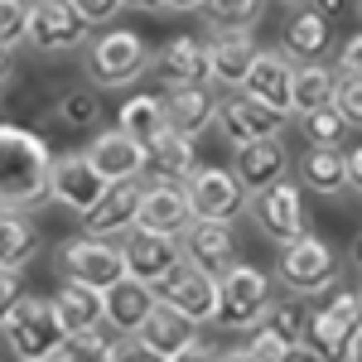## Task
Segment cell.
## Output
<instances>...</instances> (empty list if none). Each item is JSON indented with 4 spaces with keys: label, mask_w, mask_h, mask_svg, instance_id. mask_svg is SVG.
<instances>
[{
    "label": "cell",
    "mask_w": 362,
    "mask_h": 362,
    "mask_svg": "<svg viewBox=\"0 0 362 362\" xmlns=\"http://www.w3.org/2000/svg\"><path fill=\"white\" fill-rule=\"evenodd\" d=\"M334 83H338V73L329 63H295V78H290V116L329 107L334 102Z\"/></svg>",
    "instance_id": "obj_33"
},
{
    "label": "cell",
    "mask_w": 362,
    "mask_h": 362,
    "mask_svg": "<svg viewBox=\"0 0 362 362\" xmlns=\"http://www.w3.org/2000/svg\"><path fill=\"white\" fill-rule=\"evenodd\" d=\"M290 78H295V63L280 49H261V54L251 58L247 78H242V92L256 97V102H266L271 112L290 116Z\"/></svg>",
    "instance_id": "obj_21"
},
{
    "label": "cell",
    "mask_w": 362,
    "mask_h": 362,
    "mask_svg": "<svg viewBox=\"0 0 362 362\" xmlns=\"http://www.w3.org/2000/svg\"><path fill=\"white\" fill-rule=\"evenodd\" d=\"M334 73H343V78H362V34H353V39L338 49V68Z\"/></svg>",
    "instance_id": "obj_43"
},
{
    "label": "cell",
    "mask_w": 362,
    "mask_h": 362,
    "mask_svg": "<svg viewBox=\"0 0 362 362\" xmlns=\"http://www.w3.org/2000/svg\"><path fill=\"white\" fill-rule=\"evenodd\" d=\"M0 334H5V348H10V358L15 362H44V358H58L63 353V324H58V309L54 300H44V295H29L10 309V319L0 324Z\"/></svg>",
    "instance_id": "obj_2"
},
{
    "label": "cell",
    "mask_w": 362,
    "mask_h": 362,
    "mask_svg": "<svg viewBox=\"0 0 362 362\" xmlns=\"http://www.w3.org/2000/svg\"><path fill=\"white\" fill-rule=\"evenodd\" d=\"M54 121H58V126H68V131H92V126L102 121V102H97V92H87V87H68V92L54 102Z\"/></svg>",
    "instance_id": "obj_34"
},
{
    "label": "cell",
    "mask_w": 362,
    "mask_h": 362,
    "mask_svg": "<svg viewBox=\"0 0 362 362\" xmlns=\"http://www.w3.org/2000/svg\"><path fill=\"white\" fill-rule=\"evenodd\" d=\"M54 309H58V324L63 334H92V329H107V309H102V290H92L83 280H63L54 295Z\"/></svg>",
    "instance_id": "obj_27"
},
{
    "label": "cell",
    "mask_w": 362,
    "mask_h": 362,
    "mask_svg": "<svg viewBox=\"0 0 362 362\" xmlns=\"http://www.w3.org/2000/svg\"><path fill=\"white\" fill-rule=\"evenodd\" d=\"M10 78H15V58H10V49H0V92H5Z\"/></svg>",
    "instance_id": "obj_48"
},
{
    "label": "cell",
    "mask_w": 362,
    "mask_h": 362,
    "mask_svg": "<svg viewBox=\"0 0 362 362\" xmlns=\"http://www.w3.org/2000/svg\"><path fill=\"white\" fill-rule=\"evenodd\" d=\"M29 25V0H0V49H15Z\"/></svg>",
    "instance_id": "obj_39"
},
{
    "label": "cell",
    "mask_w": 362,
    "mask_h": 362,
    "mask_svg": "<svg viewBox=\"0 0 362 362\" xmlns=\"http://www.w3.org/2000/svg\"><path fill=\"white\" fill-rule=\"evenodd\" d=\"M329 39H334V20L314 15L309 5H295V15L285 20V44H280V54L290 58V63H319V58L329 54Z\"/></svg>",
    "instance_id": "obj_26"
},
{
    "label": "cell",
    "mask_w": 362,
    "mask_h": 362,
    "mask_svg": "<svg viewBox=\"0 0 362 362\" xmlns=\"http://www.w3.org/2000/svg\"><path fill=\"white\" fill-rule=\"evenodd\" d=\"M300 189H309V194H343L348 189L343 145H309V155H300Z\"/></svg>",
    "instance_id": "obj_30"
},
{
    "label": "cell",
    "mask_w": 362,
    "mask_h": 362,
    "mask_svg": "<svg viewBox=\"0 0 362 362\" xmlns=\"http://www.w3.org/2000/svg\"><path fill=\"white\" fill-rule=\"evenodd\" d=\"M358 10H362V0H358Z\"/></svg>",
    "instance_id": "obj_56"
},
{
    "label": "cell",
    "mask_w": 362,
    "mask_h": 362,
    "mask_svg": "<svg viewBox=\"0 0 362 362\" xmlns=\"http://www.w3.org/2000/svg\"><path fill=\"white\" fill-rule=\"evenodd\" d=\"M150 290H155L160 305L179 309L194 324H213L218 319V276L198 271L194 261H174L160 280H150Z\"/></svg>",
    "instance_id": "obj_7"
},
{
    "label": "cell",
    "mask_w": 362,
    "mask_h": 362,
    "mask_svg": "<svg viewBox=\"0 0 362 362\" xmlns=\"http://www.w3.org/2000/svg\"><path fill=\"white\" fill-rule=\"evenodd\" d=\"M112 362H165V358H160L150 343H140L136 334H121L112 343Z\"/></svg>",
    "instance_id": "obj_41"
},
{
    "label": "cell",
    "mask_w": 362,
    "mask_h": 362,
    "mask_svg": "<svg viewBox=\"0 0 362 362\" xmlns=\"http://www.w3.org/2000/svg\"><path fill=\"white\" fill-rule=\"evenodd\" d=\"M165 362H218V353H213V348H208V343H189V348H179V353H169Z\"/></svg>",
    "instance_id": "obj_44"
},
{
    "label": "cell",
    "mask_w": 362,
    "mask_h": 362,
    "mask_svg": "<svg viewBox=\"0 0 362 362\" xmlns=\"http://www.w3.org/2000/svg\"><path fill=\"white\" fill-rule=\"evenodd\" d=\"M276 276L280 285L290 290V295H324V290H334L338 276H343V261H338V251L324 242V237H314V232H300L295 242H285L280 247V261H276Z\"/></svg>",
    "instance_id": "obj_4"
},
{
    "label": "cell",
    "mask_w": 362,
    "mask_h": 362,
    "mask_svg": "<svg viewBox=\"0 0 362 362\" xmlns=\"http://www.w3.org/2000/svg\"><path fill=\"white\" fill-rule=\"evenodd\" d=\"M203 0H160V10H198Z\"/></svg>",
    "instance_id": "obj_49"
},
{
    "label": "cell",
    "mask_w": 362,
    "mask_h": 362,
    "mask_svg": "<svg viewBox=\"0 0 362 362\" xmlns=\"http://www.w3.org/2000/svg\"><path fill=\"white\" fill-rule=\"evenodd\" d=\"M271 305H276V295H271V276L261 266L232 261L227 271H218V319L213 324H223V329H256Z\"/></svg>",
    "instance_id": "obj_6"
},
{
    "label": "cell",
    "mask_w": 362,
    "mask_h": 362,
    "mask_svg": "<svg viewBox=\"0 0 362 362\" xmlns=\"http://www.w3.org/2000/svg\"><path fill=\"white\" fill-rule=\"evenodd\" d=\"M83 68L87 78L97 87H107V92H116V87H131L150 68V49H145V39H140L136 29H102L92 44H87L83 54Z\"/></svg>",
    "instance_id": "obj_5"
},
{
    "label": "cell",
    "mask_w": 362,
    "mask_h": 362,
    "mask_svg": "<svg viewBox=\"0 0 362 362\" xmlns=\"http://www.w3.org/2000/svg\"><path fill=\"white\" fill-rule=\"evenodd\" d=\"M44 362H63V358H44Z\"/></svg>",
    "instance_id": "obj_55"
},
{
    "label": "cell",
    "mask_w": 362,
    "mask_h": 362,
    "mask_svg": "<svg viewBox=\"0 0 362 362\" xmlns=\"http://www.w3.org/2000/svg\"><path fill=\"white\" fill-rule=\"evenodd\" d=\"M348 189H358V194H362V145H358V150H348Z\"/></svg>",
    "instance_id": "obj_46"
},
{
    "label": "cell",
    "mask_w": 362,
    "mask_h": 362,
    "mask_svg": "<svg viewBox=\"0 0 362 362\" xmlns=\"http://www.w3.org/2000/svg\"><path fill=\"white\" fill-rule=\"evenodd\" d=\"M83 155H87V165L102 174V184H136V179H145V145H136L121 131H102Z\"/></svg>",
    "instance_id": "obj_20"
},
{
    "label": "cell",
    "mask_w": 362,
    "mask_h": 362,
    "mask_svg": "<svg viewBox=\"0 0 362 362\" xmlns=\"http://www.w3.org/2000/svg\"><path fill=\"white\" fill-rule=\"evenodd\" d=\"M63 362H112V338L102 334V329H92V334H73L63 343Z\"/></svg>",
    "instance_id": "obj_37"
},
{
    "label": "cell",
    "mask_w": 362,
    "mask_h": 362,
    "mask_svg": "<svg viewBox=\"0 0 362 362\" xmlns=\"http://www.w3.org/2000/svg\"><path fill=\"white\" fill-rule=\"evenodd\" d=\"M314 15H324V20H338L343 10H348V0H305Z\"/></svg>",
    "instance_id": "obj_45"
},
{
    "label": "cell",
    "mask_w": 362,
    "mask_h": 362,
    "mask_svg": "<svg viewBox=\"0 0 362 362\" xmlns=\"http://www.w3.org/2000/svg\"><path fill=\"white\" fill-rule=\"evenodd\" d=\"M300 131H305L309 145H343V136H348V126H343V116H338L334 107L305 112L300 116Z\"/></svg>",
    "instance_id": "obj_36"
},
{
    "label": "cell",
    "mask_w": 362,
    "mask_h": 362,
    "mask_svg": "<svg viewBox=\"0 0 362 362\" xmlns=\"http://www.w3.org/2000/svg\"><path fill=\"white\" fill-rule=\"evenodd\" d=\"M184 194H189V213L194 218H208V223H237L251 203V194L237 184L232 169H203V165L184 184Z\"/></svg>",
    "instance_id": "obj_10"
},
{
    "label": "cell",
    "mask_w": 362,
    "mask_h": 362,
    "mask_svg": "<svg viewBox=\"0 0 362 362\" xmlns=\"http://www.w3.org/2000/svg\"><path fill=\"white\" fill-rule=\"evenodd\" d=\"M290 362H305V353H295V358H290Z\"/></svg>",
    "instance_id": "obj_53"
},
{
    "label": "cell",
    "mask_w": 362,
    "mask_h": 362,
    "mask_svg": "<svg viewBox=\"0 0 362 362\" xmlns=\"http://www.w3.org/2000/svg\"><path fill=\"white\" fill-rule=\"evenodd\" d=\"M218 362H261V358H256L251 348H223V353H218Z\"/></svg>",
    "instance_id": "obj_47"
},
{
    "label": "cell",
    "mask_w": 362,
    "mask_h": 362,
    "mask_svg": "<svg viewBox=\"0 0 362 362\" xmlns=\"http://www.w3.org/2000/svg\"><path fill=\"white\" fill-rule=\"evenodd\" d=\"M358 300H362V290H358Z\"/></svg>",
    "instance_id": "obj_57"
},
{
    "label": "cell",
    "mask_w": 362,
    "mask_h": 362,
    "mask_svg": "<svg viewBox=\"0 0 362 362\" xmlns=\"http://www.w3.org/2000/svg\"><path fill=\"white\" fill-rule=\"evenodd\" d=\"M150 68L160 87H189V83H208V44L194 34L169 39L160 54H150Z\"/></svg>",
    "instance_id": "obj_23"
},
{
    "label": "cell",
    "mask_w": 362,
    "mask_h": 362,
    "mask_svg": "<svg viewBox=\"0 0 362 362\" xmlns=\"http://www.w3.org/2000/svg\"><path fill=\"white\" fill-rule=\"evenodd\" d=\"M247 213L256 218V227L266 232V242H295L300 232H305V189L295 184V179H276L271 189H261V194H251Z\"/></svg>",
    "instance_id": "obj_9"
},
{
    "label": "cell",
    "mask_w": 362,
    "mask_h": 362,
    "mask_svg": "<svg viewBox=\"0 0 362 362\" xmlns=\"http://www.w3.org/2000/svg\"><path fill=\"white\" fill-rule=\"evenodd\" d=\"M256 54H261V44L251 39V29H213V39H208V83L242 92V78H247Z\"/></svg>",
    "instance_id": "obj_16"
},
{
    "label": "cell",
    "mask_w": 362,
    "mask_h": 362,
    "mask_svg": "<svg viewBox=\"0 0 362 362\" xmlns=\"http://www.w3.org/2000/svg\"><path fill=\"white\" fill-rule=\"evenodd\" d=\"M121 261H126V276L136 280H160L174 266V261H184V247H179V232H150V227H131V232H121Z\"/></svg>",
    "instance_id": "obj_13"
},
{
    "label": "cell",
    "mask_w": 362,
    "mask_h": 362,
    "mask_svg": "<svg viewBox=\"0 0 362 362\" xmlns=\"http://www.w3.org/2000/svg\"><path fill=\"white\" fill-rule=\"evenodd\" d=\"M189 194L184 184H169V179H150L140 184V213H136V227H150V232H179L189 223Z\"/></svg>",
    "instance_id": "obj_24"
},
{
    "label": "cell",
    "mask_w": 362,
    "mask_h": 362,
    "mask_svg": "<svg viewBox=\"0 0 362 362\" xmlns=\"http://www.w3.org/2000/svg\"><path fill=\"white\" fill-rule=\"evenodd\" d=\"M232 174H237V184H242L247 194L271 189L276 179L290 174V150H285V140L266 136V140H247V145H237V155H232Z\"/></svg>",
    "instance_id": "obj_17"
},
{
    "label": "cell",
    "mask_w": 362,
    "mask_h": 362,
    "mask_svg": "<svg viewBox=\"0 0 362 362\" xmlns=\"http://www.w3.org/2000/svg\"><path fill=\"white\" fill-rule=\"evenodd\" d=\"M285 5H305V0H285Z\"/></svg>",
    "instance_id": "obj_54"
},
{
    "label": "cell",
    "mask_w": 362,
    "mask_h": 362,
    "mask_svg": "<svg viewBox=\"0 0 362 362\" xmlns=\"http://www.w3.org/2000/svg\"><path fill=\"white\" fill-rule=\"evenodd\" d=\"M305 305H295V300H280L261 314V324L251 329V353L261 362H290L300 353V334H305Z\"/></svg>",
    "instance_id": "obj_14"
},
{
    "label": "cell",
    "mask_w": 362,
    "mask_h": 362,
    "mask_svg": "<svg viewBox=\"0 0 362 362\" xmlns=\"http://www.w3.org/2000/svg\"><path fill=\"white\" fill-rule=\"evenodd\" d=\"M58 271L63 280H83L92 290H107L126 276V261H121V247L116 242H102V237H68L58 247Z\"/></svg>",
    "instance_id": "obj_8"
},
{
    "label": "cell",
    "mask_w": 362,
    "mask_h": 362,
    "mask_svg": "<svg viewBox=\"0 0 362 362\" xmlns=\"http://www.w3.org/2000/svg\"><path fill=\"white\" fill-rule=\"evenodd\" d=\"M136 338H140V343H150L160 358H169V353L189 348V343L198 338V324H194V319H184L179 309H169V305L155 300V309L145 314V324L136 329Z\"/></svg>",
    "instance_id": "obj_29"
},
{
    "label": "cell",
    "mask_w": 362,
    "mask_h": 362,
    "mask_svg": "<svg viewBox=\"0 0 362 362\" xmlns=\"http://www.w3.org/2000/svg\"><path fill=\"white\" fill-rule=\"evenodd\" d=\"M198 169V155H194V140L179 136V131H165L145 150V174L150 179H169V184H189Z\"/></svg>",
    "instance_id": "obj_28"
},
{
    "label": "cell",
    "mask_w": 362,
    "mask_h": 362,
    "mask_svg": "<svg viewBox=\"0 0 362 362\" xmlns=\"http://www.w3.org/2000/svg\"><path fill=\"white\" fill-rule=\"evenodd\" d=\"M348 362H362V329H358V338H353V348H348Z\"/></svg>",
    "instance_id": "obj_52"
},
{
    "label": "cell",
    "mask_w": 362,
    "mask_h": 362,
    "mask_svg": "<svg viewBox=\"0 0 362 362\" xmlns=\"http://www.w3.org/2000/svg\"><path fill=\"white\" fill-rule=\"evenodd\" d=\"M261 10H266V0H203L198 5V15L213 29H251L261 20Z\"/></svg>",
    "instance_id": "obj_35"
},
{
    "label": "cell",
    "mask_w": 362,
    "mask_h": 362,
    "mask_svg": "<svg viewBox=\"0 0 362 362\" xmlns=\"http://www.w3.org/2000/svg\"><path fill=\"white\" fill-rule=\"evenodd\" d=\"M25 300V271H5L0 266V324L10 319V309Z\"/></svg>",
    "instance_id": "obj_42"
},
{
    "label": "cell",
    "mask_w": 362,
    "mask_h": 362,
    "mask_svg": "<svg viewBox=\"0 0 362 362\" xmlns=\"http://www.w3.org/2000/svg\"><path fill=\"white\" fill-rule=\"evenodd\" d=\"M136 213H140V179L136 184H107V194L83 213V237L116 242L121 232L136 227Z\"/></svg>",
    "instance_id": "obj_19"
},
{
    "label": "cell",
    "mask_w": 362,
    "mask_h": 362,
    "mask_svg": "<svg viewBox=\"0 0 362 362\" xmlns=\"http://www.w3.org/2000/svg\"><path fill=\"white\" fill-rule=\"evenodd\" d=\"M329 107L343 116V126H348V131H362V78H343V73H338L334 102H329Z\"/></svg>",
    "instance_id": "obj_38"
},
{
    "label": "cell",
    "mask_w": 362,
    "mask_h": 362,
    "mask_svg": "<svg viewBox=\"0 0 362 362\" xmlns=\"http://www.w3.org/2000/svg\"><path fill=\"white\" fill-rule=\"evenodd\" d=\"M362 329V300L358 290H338L324 309H314L300 334V353L309 362H348V348Z\"/></svg>",
    "instance_id": "obj_3"
},
{
    "label": "cell",
    "mask_w": 362,
    "mask_h": 362,
    "mask_svg": "<svg viewBox=\"0 0 362 362\" xmlns=\"http://www.w3.org/2000/svg\"><path fill=\"white\" fill-rule=\"evenodd\" d=\"M116 131L121 136H131L136 145H155V140L169 131V121H165V102L155 97V92H136V97H126L121 102V112H116Z\"/></svg>",
    "instance_id": "obj_31"
},
{
    "label": "cell",
    "mask_w": 362,
    "mask_h": 362,
    "mask_svg": "<svg viewBox=\"0 0 362 362\" xmlns=\"http://www.w3.org/2000/svg\"><path fill=\"white\" fill-rule=\"evenodd\" d=\"M165 121L169 131H179V136L198 140L208 126H213V116H218V97H213V87L208 83H189V87H165Z\"/></svg>",
    "instance_id": "obj_22"
},
{
    "label": "cell",
    "mask_w": 362,
    "mask_h": 362,
    "mask_svg": "<svg viewBox=\"0 0 362 362\" xmlns=\"http://www.w3.org/2000/svg\"><path fill=\"white\" fill-rule=\"evenodd\" d=\"M102 309H107V329H116V338L136 334L140 324H145V314L155 309V290L136 276H121L116 285L102 290Z\"/></svg>",
    "instance_id": "obj_25"
},
{
    "label": "cell",
    "mask_w": 362,
    "mask_h": 362,
    "mask_svg": "<svg viewBox=\"0 0 362 362\" xmlns=\"http://www.w3.org/2000/svg\"><path fill=\"white\" fill-rule=\"evenodd\" d=\"M126 10H160V0H121Z\"/></svg>",
    "instance_id": "obj_50"
},
{
    "label": "cell",
    "mask_w": 362,
    "mask_h": 362,
    "mask_svg": "<svg viewBox=\"0 0 362 362\" xmlns=\"http://www.w3.org/2000/svg\"><path fill=\"white\" fill-rule=\"evenodd\" d=\"M213 126H218L223 140L237 150V145H247V140L280 136V131H285V116L271 112L266 102L247 97V92H227V97H218V116H213Z\"/></svg>",
    "instance_id": "obj_12"
},
{
    "label": "cell",
    "mask_w": 362,
    "mask_h": 362,
    "mask_svg": "<svg viewBox=\"0 0 362 362\" xmlns=\"http://www.w3.org/2000/svg\"><path fill=\"white\" fill-rule=\"evenodd\" d=\"M25 44H34L39 54H78L87 44V25L68 0H29Z\"/></svg>",
    "instance_id": "obj_11"
},
{
    "label": "cell",
    "mask_w": 362,
    "mask_h": 362,
    "mask_svg": "<svg viewBox=\"0 0 362 362\" xmlns=\"http://www.w3.org/2000/svg\"><path fill=\"white\" fill-rule=\"evenodd\" d=\"M348 261H353V271H362V232H358V242H353V251H348Z\"/></svg>",
    "instance_id": "obj_51"
},
{
    "label": "cell",
    "mask_w": 362,
    "mask_h": 362,
    "mask_svg": "<svg viewBox=\"0 0 362 362\" xmlns=\"http://www.w3.org/2000/svg\"><path fill=\"white\" fill-rule=\"evenodd\" d=\"M39 256V227L29 213L0 208V266L5 271H25L29 261Z\"/></svg>",
    "instance_id": "obj_32"
},
{
    "label": "cell",
    "mask_w": 362,
    "mask_h": 362,
    "mask_svg": "<svg viewBox=\"0 0 362 362\" xmlns=\"http://www.w3.org/2000/svg\"><path fill=\"white\" fill-rule=\"evenodd\" d=\"M102 194H107V184H102L97 169L87 165V155H54V165H49V198L54 203L73 208L83 218Z\"/></svg>",
    "instance_id": "obj_15"
},
{
    "label": "cell",
    "mask_w": 362,
    "mask_h": 362,
    "mask_svg": "<svg viewBox=\"0 0 362 362\" xmlns=\"http://www.w3.org/2000/svg\"><path fill=\"white\" fill-rule=\"evenodd\" d=\"M179 247H184V261H194L198 271H227L232 256H237V237H232V223H208V218H189L179 227Z\"/></svg>",
    "instance_id": "obj_18"
},
{
    "label": "cell",
    "mask_w": 362,
    "mask_h": 362,
    "mask_svg": "<svg viewBox=\"0 0 362 362\" xmlns=\"http://www.w3.org/2000/svg\"><path fill=\"white\" fill-rule=\"evenodd\" d=\"M49 165L54 150L44 145L39 131L25 126H0V208H44L49 203Z\"/></svg>",
    "instance_id": "obj_1"
},
{
    "label": "cell",
    "mask_w": 362,
    "mask_h": 362,
    "mask_svg": "<svg viewBox=\"0 0 362 362\" xmlns=\"http://www.w3.org/2000/svg\"><path fill=\"white\" fill-rule=\"evenodd\" d=\"M68 5H73V10H78V20H83L87 29L92 25H112L116 15H121V10H126V5H121V0H68Z\"/></svg>",
    "instance_id": "obj_40"
}]
</instances>
